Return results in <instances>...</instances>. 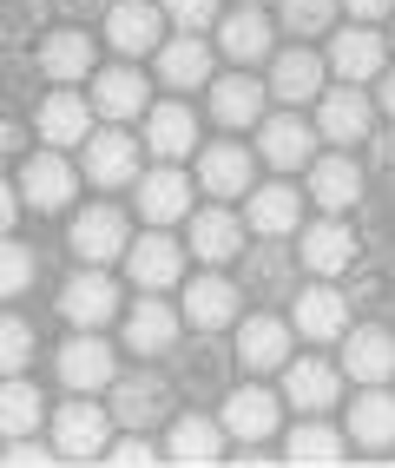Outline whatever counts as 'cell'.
Returning <instances> with one entry per match:
<instances>
[{"label": "cell", "instance_id": "20", "mask_svg": "<svg viewBox=\"0 0 395 468\" xmlns=\"http://www.w3.org/2000/svg\"><path fill=\"white\" fill-rule=\"evenodd\" d=\"M277 377H284V402H290V410H303V416H323L329 402H343V369H337V363L290 356Z\"/></svg>", "mask_w": 395, "mask_h": 468}, {"label": "cell", "instance_id": "42", "mask_svg": "<svg viewBox=\"0 0 395 468\" xmlns=\"http://www.w3.org/2000/svg\"><path fill=\"white\" fill-rule=\"evenodd\" d=\"M284 34L310 40V34H329V20H337V0H284Z\"/></svg>", "mask_w": 395, "mask_h": 468}, {"label": "cell", "instance_id": "10", "mask_svg": "<svg viewBox=\"0 0 395 468\" xmlns=\"http://www.w3.org/2000/svg\"><path fill=\"white\" fill-rule=\"evenodd\" d=\"M73 192H79V172L67 165V152L40 145L34 159H20V205L26 211H73Z\"/></svg>", "mask_w": 395, "mask_h": 468}, {"label": "cell", "instance_id": "5", "mask_svg": "<svg viewBox=\"0 0 395 468\" xmlns=\"http://www.w3.org/2000/svg\"><path fill=\"white\" fill-rule=\"evenodd\" d=\"M119 284L106 277V264H79L67 284H59V317H67L73 330H106L119 317Z\"/></svg>", "mask_w": 395, "mask_h": 468}, {"label": "cell", "instance_id": "51", "mask_svg": "<svg viewBox=\"0 0 395 468\" xmlns=\"http://www.w3.org/2000/svg\"><path fill=\"white\" fill-rule=\"evenodd\" d=\"M14 159H20V126L0 112V165H14Z\"/></svg>", "mask_w": 395, "mask_h": 468}, {"label": "cell", "instance_id": "19", "mask_svg": "<svg viewBox=\"0 0 395 468\" xmlns=\"http://www.w3.org/2000/svg\"><path fill=\"white\" fill-rule=\"evenodd\" d=\"M178 330H185V317H178L159 291H145V297L126 310V350H132V356H172V350H178Z\"/></svg>", "mask_w": 395, "mask_h": 468}, {"label": "cell", "instance_id": "1", "mask_svg": "<svg viewBox=\"0 0 395 468\" xmlns=\"http://www.w3.org/2000/svg\"><path fill=\"white\" fill-rule=\"evenodd\" d=\"M112 410L106 402H93V396H79V402H59L53 410V449H59V462H99L106 455V442H112Z\"/></svg>", "mask_w": 395, "mask_h": 468}, {"label": "cell", "instance_id": "47", "mask_svg": "<svg viewBox=\"0 0 395 468\" xmlns=\"http://www.w3.org/2000/svg\"><path fill=\"white\" fill-rule=\"evenodd\" d=\"M356 297H362V303H395V271L362 277V284H356Z\"/></svg>", "mask_w": 395, "mask_h": 468}, {"label": "cell", "instance_id": "17", "mask_svg": "<svg viewBox=\"0 0 395 468\" xmlns=\"http://www.w3.org/2000/svg\"><path fill=\"white\" fill-rule=\"evenodd\" d=\"M165 7H151V0H112L106 7V40L126 53V59H139V53H159L165 47Z\"/></svg>", "mask_w": 395, "mask_h": 468}, {"label": "cell", "instance_id": "2", "mask_svg": "<svg viewBox=\"0 0 395 468\" xmlns=\"http://www.w3.org/2000/svg\"><path fill=\"white\" fill-rule=\"evenodd\" d=\"M317 139H329L337 152H349V145H369L376 139V106H369V92L362 86H323L317 92Z\"/></svg>", "mask_w": 395, "mask_h": 468}, {"label": "cell", "instance_id": "39", "mask_svg": "<svg viewBox=\"0 0 395 468\" xmlns=\"http://www.w3.org/2000/svg\"><path fill=\"white\" fill-rule=\"evenodd\" d=\"M40 389L26 377H0V442H14V435H40Z\"/></svg>", "mask_w": 395, "mask_h": 468}, {"label": "cell", "instance_id": "34", "mask_svg": "<svg viewBox=\"0 0 395 468\" xmlns=\"http://www.w3.org/2000/svg\"><path fill=\"white\" fill-rule=\"evenodd\" d=\"M356 264V231L343 225L337 211L317 218V225H303V271H317V277H337Z\"/></svg>", "mask_w": 395, "mask_h": 468}, {"label": "cell", "instance_id": "28", "mask_svg": "<svg viewBox=\"0 0 395 468\" xmlns=\"http://www.w3.org/2000/svg\"><path fill=\"white\" fill-rule=\"evenodd\" d=\"M343 377L349 383H389L395 377V336L382 324L343 330Z\"/></svg>", "mask_w": 395, "mask_h": 468}, {"label": "cell", "instance_id": "43", "mask_svg": "<svg viewBox=\"0 0 395 468\" xmlns=\"http://www.w3.org/2000/svg\"><path fill=\"white\" fill-rule=\"evenodd\" d=\"M99 462H112V468H151V462H165V449L151 442L145 429H126V435H112V442H106Z\"/></svg>", "mask_w": 395, "mask_h": 468}, {"label": "cell", "instance_id": "41", "mask_svg": "<svg viewBox=\"0 0 395 468\" xmlns=\"http://www.w3.org/2000/svg\"><path fill=\"white\" fill-rule=\"evenodd\" d=\"M26 363H34V324L0 310V377H20Z\"/></svg>", "mask_w": 395, "mask_h": 468}, {"label": "cell", "instance_id": "30", "mask_svg": "<svg viewBox=\"0 0 395 468\" xmlns=\"http://www.w3.org/2000/svg\"><path fill=\"white\" fill-rule=\"evenodd\" d=\"M40 73L53 86H79V80H93V34H79V20H67L59 34L40 40Z\"/></svg>", "mask_w": 395, "mask_h": 468}, {"label": "cell", "instance_id": "22", "mask_svg": "<svg viewBox=\"0 0 395 468\" xmlns=\"http://www.w3.org/2000/svg\"><path fill=\"white\" fill-rule=\"evenodd\" d=\"M185 251H198V264H231V258H244V218L224 211V205H204L192 211V238H185Z\"/></svg>", "mask_w": 395, "mask_h": 468}, {"label": "cell", "instance_id": "45", "mask_svg": "<svg viewBox=\"0 0 395 468\" xmlns=\"http://www.w3.org/2000/svg\"><path fill=\"white\" fill-rule=\"evenodd\" d=\"M218 0H165V20L178 27V34H204V27H218Z\"/></svg>", "mask_w": 395, "mask_h": 468}, {"label": "cell", "instance_id": "44", "mask_svg": "<svg viewBox=\"0 0 395 468\" xmlns=\"http://www.w3.org/2000/svg\"><path fill=\"white\" fill-rule=\"evenodd\" d=\"M47 20V0H0V40H34Z\"/></svg>", "mask_w": 395, "mask_h": 468}, {"label": "cell", "instance_id": "31", "mask_svg": "<svg viewBox=\"0 0 395 468\" xmlns=\"http://www.w3.org/2000/svg\"><path fill=\"white\" fill-rule=\"evenodd\" d=\"M303 225V192L296 185H251V211H244V231L257 238H290Z\"/></svg>", "mask_w": 395, "mask_h": 468}, {"label": "cell", "instance_id": "27", "mask_svg": "<svg viewBox=\"0 0 395 468\" xmlns=\"http://www.w3.org/2000/svg\"><path fill=\"white\" fill-rule=\"evenodd\" d=\"M224 422L218 416H178L172 435H165V462L178 468H211V462H224Z\"/></svg>", "mask_w": 395, "mask_h": 468}, {"label": "cell", "instance_id": "21", "mask_svg": "<svg viewBox=\"0 0 395 468\" xmlns=\"http://www.w3.org/2000/svg\"><path fill=\"white\" fill-rule=\"evenodd\" d=\"M329 80V59H317L310 47H284V53H270V100H284V106H310L317 92Z\"/></svg>", "mask_w": 395, "mask_h": 468}, {"label": "cell", "instance_id": "23", "mask_svg": "<svg viewBox=\"0 0 395 468\" xmlns=\"http://www.w3.org/2000/svg\"><path fill=\"white\" fill-rule=\"evenodd\" d=\"M145 152H151V159H165V165L192 159V152H198V112H192L185 100L151 106V112H145Z\"/></svg>", "mask_w": 395, "mask_h": 468}, {"label": "cell", "instance_id": "16", "mask_svg": "<svg viewBox=\"0 0 395 468\" xmlns=\"http://www.w3.org/2000/svg\"><path fill=\"white\" fill-rule=\"evenodd\" d=\"M132 205H139L145 225H178V218H192V178L159 159L151 172L132 178Z\"/></svg>", "mask_w": 395, "mask_h": 468}, {"label": "cell", "instance_id": "38", "mask_svg": "<svg viewBox=\"0 0 395 468\" xmlns=\"http://www.w3.org/2000/svg\"><path fill=\"white\" fill-rule=\"evenodd\" d=\"M310 198L323 211H349L362 198V172L349 152H323V159H310Z\"/></svg>", "mask_w": 395, "mask_h": 468}, {"label": "cell", "instance_id": "11", "mask_svg": "<svg viewBox=\"0 0 395 468\" xmlns=\"http://www.w3.org/2000/svg\"><path fill=\"white\" fill-rule=\"evenodd\" d=\"M106 396H112L106 410H112L119 429H151V422H165V416H172L178 383H165V377H151V369H139V377H112Z\"/></svg>", "mask_w": 395, "mask_h": 468}, {"label": "cell", "instance_id": "15", "mask_svg": "<svg viewBox=\"0 0 395 468\" xmlns=\"http://www.w3.org/2000/svg\"><path fill=\"white\" fill-rule=\"evenodd\" d=\"M290 330L303 336V343H343V330H349V297L329 284H310V291H290Z\"/></svg>", "mask_w": 395, "mask_h": 468}, {"label": "cell", "instance_id": "9", "mask_svg": "<svg viewBox=\"0 0 395 468\" xmlns=\"http://www.w3.org/2000/svg\"><path fill=\"white\" fill-rule=\"evenodd\" d=\"M218 402H224V410H218L224 435H237L244 449L270 442V435H277V422H284V396H270L264 383H237V389H224Z\"/></svg>", "mask_w": 395, "mask_h": 468}, {"label": "cell", "instance_id": "18", "mask_svg": "<svg viewBox=\"0 0 395 468\" xmlns=\"http://www.w3.org/2000/svg\"><path fill=\"white\" fill-rule=\"evenodd\" d=\"M290 343H296V330L284 324V317H237V363L251 369V377H277V369L290 363Z\"/></svg>", "mask_w": 395, "mask_h": 468}, {"label": "cell", "instance_id": "12", "mask_svg": "<svg viewBox=\"0 0 395 468\" xmlns=\"http://www.w3.org/2000/svg\"><path fill=\"white\" fill-rule=\"evenodd\" d=\"M34 133H40V145H53V152L86 145V133H93V100H86L79 86H53L47 100L34 106Z\"/></svg>", "mask_w": 395, "mask_h": 468}, {"label": "cell", "instance_id": "24", "mask_svg": "<svg viewBox=\"0 0 395 468\" xmlns=\"http://www.w3.org/2000/svg\"><path fill=\"white\" fill-rule=\"evenodd\" d=\"M218 53H231L237 67H257L277 53V27L257 14V0H244L237 14H218Z\"/></svg>", "mask_w": 395, "mask_h": 468}, {"label": "cell", "instance_id": "32", "mask_svg": "<svg viewBox=\"0 0 395 468\" xmlns=\"http://www.w3.org/2000/svg\"><path fill=\"white\" fill-rule=\"evenodd\" d=\"M349 442L356 449H395V396L389 383H362L349 402Z\"/></svg>", "mask_w": 395, "mask_h": 468}, {"label": "cell", "instance_id": "50", "mask_svg": "<svg viewBox=\"0 0 395 468\" xmlns=\"http://www.w3.org/2000/svg\"><path fill=\"white\" fill-rule=\"evenodd\" d=\"M337 7H349V20H369V27H376V20L395 14V0H337Z\"/></svg>", "mask_w": 395, "mask_h": 468}, {"label": "cell", "instance_id": "52", "mask_svg": "<svg viewBox=\"0 0 395 468\" xmlns=\"http://www.w3.org/2000/svg\"><path fill=\"white\" fill-rule=\"evenodd\" d=\"M67 20H93V14H106V0H53Z\"/></svg>", "mask_w": 395, "mask_h": 468}, {"label": "cell", "instance_id": "55", "mask_svg": "<svg viewBox=\"0 0 395 468\" xmlns=\"http://www.w3.org/2000/svg\"><path fill=\"white\" fill-rule=\"evenodd\" d=\"M389 47H395V27H389Z\"/></svg>", "mask_w": 395, "mask_h": 468}, {"label": "cell", "instance_id": "14", "mask_svg": "<svg viewBox=\"0 0 395 468\" xmlns=\"http://www.w3.org/2000/svg\"><path fill=\"white\" fill-rule=\"evenodd\" d=\"M231 363H237V350H224V343H211V330H198V343H185V350H172V369H178V389L185 396H224V383H231Z\"/></svg>", "mask_w": 395, "mask_h": 468}, {"label": "cell", "instance_id": "54", "mask_svg": "<svg viewBox=\"0 0 395 468\" xmlns=\"http://www.w3.org/2000/svg\"><path fill=\"white\" fill-rule=\"evenodd\" d=\"M376 106L395 119V67H382V80H376Z\"/></svg>", "mask_w": 395, "mask_h": 468}, {"label": "cell", "instance_id": "13", "mask_svg": "<svg viewBox=\"0 0 395 468\" xmlns=\"http://www.w3.org/2000/svg\"><path fill=\"white\" fill-rule=\"evenodd\" d=\"M382 67H389V34H376L369 20H349L343 34L329 40V73L337 80L369 86V80H382Z\"/></svg>", "mask_w": 395, "mask_h": 468}, {"label": "cell", "instance_id": "3", "mask_svg": "<svg viewBox=\"0 0 395 468\" xmlns=\"http://www.w3.org/2000/svg\"><path fill=\"white\" fill-rule=\"evenodd\" d=\"M178 317H185L192 330H231L237 317H244V284H231V277L218 264H204L192 284H185V303H178Z\"/></svg>", "mask_w": 395, "mask_h": 468}, {"label": "cell", "instance_id": "37", "mask_svg": "<svg viewBox=\"0 0 395 468\" xmlns=\"http://www.w3.org/2000/svg\"><path fill=\"white\" fill-rule=\"evenodd\" d=\"M343 449H349V435L329 429V422H317V416H303L284 435V462H296V468H337V462H349Z\"/></svg>", "mask_w": 395, "mask_h": 468}, {"label": "cell", "instance_id": "40", "mask_svg": "<svg viewBox=\"0 0 395 468\" xmlns=\"http://www.w3.org/2000/svg\"><path fill=\"white\" fill-rule=\"evenodd\" d=\"M40 277V258L26 251V244H14V231L0 238V297H26Z\"/></svg>", "mask_w": 395, "mask_h": 468}, {"label": "cell", "instance_id": "6", "mask_svg": "<svg viewBox=\"0 0 395 468\" xmlns=\"http://www.w3.org/2000/svg\"><path fill=\"white\" fill-rule=\"evenodd\" d=\"M139 172H145V159H139V139H132L126 126L86 133V165H79V178L93 185V192H126Z\"/></svg>", "mask_w": 395, "mask_h": 468}, {"label": "cell", "instance_id": "53", "mask_svg": "<svg viewBox=\"0 0 395 468\" xmlns=\"http://www.w3.org/2000/svg\"><path fill=\"white\" fill-rule=\"evenodd\" d=\"M369 152H376V165L395 178V133H376V139H369Z\"/></svg>", "mask_w": 395, "mask_h": 468}, {"label": "cell", "instance_id": "35", "mask_svg": "<svg viewBox=\"0 0 395 468\" xmlns=\"http://www.w3.org/2000/svg\"><path fill=\"white\" fill-rule=\"evenodd\" d=\"M93 112L106 126H126L145 112V73L132 67H93Z\"/></svg>", "mask_w": 395, "mask_h": 468}, {"label": "cell", "instance_id": "29", "mask_svg": "<svg viewBox=\"0 0 395 468\" xmlns=\"http://www.w3.org/2000/svg\"><path fill=\"white\" fill-rule=\"evenodd\" d=\"M244 291L251 297H290L296 291V251H290L284 238L244 244Z\"/></svg>", "mask_w": 395, "mask_h": 468}, {"label": "cell", "instance_id": "49", "mask_svg": "<svg viewBox=\"0 0 395 468\" xmlns=\"http://www.w3.org/2000/svg\"><path fill=\"white\" fill-rule=\"evenodd\" d=\"M20 211H26V205H20V185L0 178V238H7V231L20 225Z\"/></svg>", "mask_w": 395, "mask_h": 468}, {"label": "cell", "instance_id": "48", "mask_svg": "<svg viewBox=\"0 0 395 468\" xmlns=\"http://www.w3.org/2000/svg\"><path fill=\"white\" fill-rule=\"evenodd\" d=\"M26 80H34V73H26V59H0V100H20Z\"/></svg>", "mask_w": 395, "mask_h": 468}, {"label": "cell", "instance_id": "8", "mask_svg": "<svg viewBox=\"0 0 395 468\" xmlns=\"http://www.w3.org/2000/svg\"><path fill=\"white\" fill-rule=\"evenodd\" d=\"M126 244H132V225L119 205H86L67 225V251L79 264H112V258H126Z\"/></svg>", "mask_w": 395, "mask_h": 468}, {"label": "cell", "instance_id": "46", "mask_svg": "<svg viewBox=\"0 0 395 468\" xmlns=\"http://www.w3.org/2000/svg\"><path fill=\"white\" fill-rule=\"evenodd\" d=\"M0 462H7V468H47V462H59V449L53 442H34V435H14Z\"/></svg>", "mask_w": 395, "mask_h": 468}, {"label": "cell", "instance_id": "7", "mask_svg": "<svg viewBox=\"0 0 395 468\" xmlns=\"http://www.w3.org/2000/svg\"><path fill=\"white\" fill-rule=\"evenodd\" d=\"M119 264H126V277L139 291H178L185 284V244L165 238V225H145V238H132Z\"/></svg>", "mask_w": 395, "mask_h": 468}, {"label": "cell", "instance_id": "4", "mask_svg": "<svg viewBox=\"0 0 395 468\" xmlns=\"http://www.w3.org/2000/svg\"><path fill=\"white\" fill-rule=\"evenodd\" d=\"M112 377H119V350L99 330H73L67 343H59V383H67L73 396H106Z\"/></svg>", "mask_w": 395, "mask_h": 468}, {"label": "cell", "instance_id": "36", "mask_svg": "<svg viewBox=\"0 0 395 468\" xmlns=\"http://www.w3.org/2000/svg\"><path fill=\"white\" fill-rule=\"evenodd\" d=\"M159 86H172V92L211 86V47L198 34H165V47H159Z\"/></svg>", "mask_w": 395, "mask_h": 468}, {"label": "cell", "instance_id": "33", "mask_svg": "<svg viewBox=\"0 0 395 468\" xmlns=\"http://www.w3.org/2000/svg\"><path fill=\"white\" fill-rule=\"evenodd\" d=\"M264 100H270V86L251 80V73H224V80H211V119L231 133H244L264 119Z\"/></svg>", "mask_w": 395, "mask_h": 468}, {"label": "cell", "instance_id": "25", "mask_svg": "<svg viewBox=\"0 0 395 468\" xmlns=\"http://www.w3.org/2000/svg\"><path fill=\"white\" fill-rule=\"evenodd\" d=\"M257 152H264V165L296 172V165H310V159H317V126H303L296 112L257 119Z\"/></svg>", "mask_w": 395, "mask_h": 468}, {"label": "cell", "instance_id": "26", "mask_svg": "<svg viewBox=\"0 0 395 468\" xmlns=\"http://www.w3.org/2000/svg\"><path fill=\"white\" fill-rule=\"evenodd\" d=\"M198 192L211 198H251V152L237 139H218L198 152Z\"/></svg>", "mask_w": 395, "mask_h": 468}]
</instances>
